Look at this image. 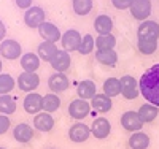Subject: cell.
Segmentation results:
<instances>
[{"mask_svg":"<svg viewBox=\"0 0 159 149\" xmlns=\"http://www.w3.org/2000/svg\"><path fill=\"white\" fill-rule=\"evenodd\" d=\"M0 149H5V147H0Z\"/></svg>","mask_w":159,"mask_h":149,"instance_id":"cell-40","label":"cell"},{"mask_svg":"<svg viewBox=\"0 0 159 149\" xmlns=\"http://www.w3.org/2000/svg\"><path fill=\"white\" fill-rule=\"evenodd\" d=\"M5 35H7V27H5V24H3L2 21H0V43L3 42Z\"/></svg>","mask_w":159,"mask_h":149,"instance_id":"cell-38","label":"cell"},{"mask_svg":"<svg viewBox=\"0 0 159 149\" xmlns=\"http://www.w3.org/2000/svg\"><path fill=\"white\" fill-rule=\"evenodd\" d=\"M94 48H96V42H94V38H92V35H89V33L83 35L81 43H80V48H78V52L83 54V56H88V54L92 52Z\"/></svg>","mask_w":159,"mask_h":149,"instance_id":"cell-33","label":"cell"},{"mask_svg":"<svg viewBox=\"0 0 159 149\" xmlns=\"http://www.w3.org/2000/svg\"><path fill=\"white\" fill-rule=\"evenodd\" d=\"M121 125H123L124 130L134 133V132L142 130L143 122H142V119H140V116H139L137 111H126L121 116Z\"/></svg>","mask_w":159,"mask_h":149,"instance_id":"cell-12","label":"cell"},{"mask_svg":"<svg viewBox=\"0 0 159 149\" xmlns=\"http://www.w3.org/2000/svg\"><path fill=\"white\" fill-rule=\"evenodd\" d=\"M103 94L107 97H116L121 94V83L118 78H108L103 81Z\"/></svg>","mask_w":159,"mask_h":149,"instance_id":"cell-29","label":"cell"},{"mask_svg":"<svg viewBox=\"0 0 159 149\" xmlns=\"http://www.w3.org/2000/svg\"><path fill=\"white\" fill-rule=\"evenodd\" d=\"M18 108V103L15 100V97L11 95H0V114H5V116H10L16 111Z\"/></svg>","mask_w":159,"mask_h":149,"instance_id":"cell-28","label":"cell"},{"mask_svg":"<svg viewBox=\"0 0 159 149\" xmlns=\"http://www.w3.org/2000/svg\"><path fill=\"white\" fill-rule=\"evenodd\" d=\"M137 48L142 54L150 56V54L156 52L157 49V42H137Z\"/></svg>","mask_w":159,"mask_h":149,"instance_id":"cell-34","label":"cell"},{"mask_svg":"<svg viewBox=\"0 0 159 149\" xmlns=\"http://www.w3.org/2000/svg\"><path fill=\"white\" fill-rule=\"evenodd\" d=\"M159 38V24L156 21L147 19L140 22L137 29V42H157Z\"/></svg>","mask_w":159,"mask_h":149,"instance_id":"cell-2","label":"cell"},{"mask_svg":"<svg viewBox=\"0 0 159 149\" xmlns=\"http://www.w3.org/2000/svg\"><path fill=\"white\" fill-rule=\"evenodd\" d=\"M89 137H91V127H88L86 124L78 122L69 129V138L73 143H84Z\"/></svg>","mask_w":159,"mask_h":149,"instance_id":"cell-16","label":"cell"},{"mask_svg":"<svg viewBox=\"0 0 159 149\" xmlns=\"http://www.w3.org/2000/svg\"><path fill=\"white\" fill-rule=\"evenodd\" d=\"M137 113H139V116H140V119H142V122H143V124H148V122H153V121L157 117L159 108L154 106V105H151V103H145V105H142V106L139 108Z\"/></svg>","mask_w":159,"mask_h":149,"instance_id":"cell-26","label":"cell"},{"mask_svg":"<svg viewBox=\"0 0 159 149\" xmlns=\"http://www.w3.org/2000/svg\"><path fill=\"white\" fill-rule=\"evenodd\" d=\"M94 56L99 64L107 65V67H113L118 62V52L115 49H97Z\"/></svg>","mask_w":159,"mask_h":149,"instance_id":"cell-24","label":"cell"},{"mask_svg":"<svg viewBox=\"0 0 159 149\" xmlns=\"http://www.w3.org/2000/svg\"><path fill=\"white\" fill-rule=\"evenodd\" d=\"M0 54H2L3 59H8V60H15L18 57H21L22 54V48L21 45L16 42V40H3L2 43H0Z\"/></svg>","mask_w":159,"mask_h":149,"instance_id":"cell-7","label":"cell"},{"mask_svg":"<svg viewBox=\"0 0 159 149\" xmlns=\"http://www.w3.org/2000/svg\"><path fill=\"white\" fill-rule=\"evenodd\" d=\"M13 138L18 143H29L34 138V129L29 124H18L13 130Z\"/></svg>","mask_w":159,"mask_h":149,"instance_id":"cell-20","label":"cell"},{"mask_svg":"<svg viewBox=\"0 0 159 149\" xmlns=\"http://www.w3.org/2000/svg\"><path fill=\"white\" fill-rule=\"evenodd\" d=\"M132 0H111V5L116 10H129Z\"/></svg>","mask_w":159,"mask_h":149,"instance_id":"cell-35","label":"cell"},{"mask_svg":"<svg viewBox=\"0 0 159 149\" xmlns=\"http://www.w3.org/2000/svg\"><path fill=\"white\" fill-rule=\"evenodd\" d=\"M22 106H24V111L27 114H38L42 111V106H43V97L37 92H30L25 95L24 102H22Z\"/></svg>","mask_w":159,"mask_h":149,"instance_id":"cell-13","label":"cell"},{"mask_svg":"<svg viewBox=\"0 0 159 149\" xmlns=\"http://www.w3.org/2000/svg\"><path fill=\"white\" fill-rule=\"evenodd\" d=\"M45 18H46V13L42 7H30L24 13V22L29 29H38L45 22Z\"/></svg>","mask_w":159,"mask_h":149,"instance_id":"cell-4","label":"cell"},{"mask_svg":"<svg viewBox=\"0 0 159 149\" xmlns=\"http://www.w3.org/2000/svg\"><path fill=\"white\" fill-rule=\"evenodd\" d=\"M59 106H61V99L57 97V94H46V95H43V106H42V110L45 113H54L59 110Z\"/></svg>","mask_w":159,"mask_h":149,"instance_id":"cell-27","label":"cell"},{"mask_svg":"<svg viewBox=\"0 0 159 149\" xmlns=\"http://www.w3.org/2000/svg\"><path fill=\"white\" fill-rule=\"evenodd\" d=\"M94 42L97 49H113L116 45V37L111 33H105V35H99Z\"/></svg>","mask_w":159,"mask_h":149,"instance_id":"cell-30","label":"cell"},{"mask_svg":"<svg viewBox=\"0 0 159 149\" xmlns=\"http://www.w3.org/2000/svg\"><path fill=\"white\" fill-rule=\"evenodd\" d=\"M73 11L78 16H86L92 10V0H73L72 2Z\"/></svg>","mask_w":159,"mask_h":149,"instance_id":"cell-32","label":"cell"},{"mask_svg":"<svg viewBox=\"0 0 159 149\" xmlns=\"http://www.w3.org/2000/svg\"><path fill=\"white\" fill-rule=\"evenodd\" d=\"M34 127L38 132H51L54 127V117L49 113H38L34 117Z\"/></svg>","mask_w":159,"mask_h":149,"instance_id":"cell-19","label":"cell"},{"mask_svg":"<svg viewBox=\"0 0 159 149\" xmlns=\"http://www.w3.org/2000/svg\"><path fill=\"white\" fill-rule=\"evenodd\" d=\"M89 113H91V103L88 100L76 99L69 105V116L76 119V121H81V119L88 117Z\"/></svg>","mask_w":159,"mask_h":149,"instance_id":"cell-6","label":"cell"},{"mask_svg":"<svg viewBox=\"0 0 159 149\" xmlns=\"http://www.w3.org/2000/svg\"><path fill=\"white\" fill-rule=\"evenodd\" d=\"M21 67H22L24 72L35 73L40 67V57L35 52H25L21 56Z\"/></svg>","mask_w":159,"mask_h":149,"instance_id":"cell-22","label":"cell"},{"mask_svg":"<svg viewBox=\"0 0 159 149\" xmlns=\"http://www.w3.org/2000/svg\"><path fill=\"white\" fill-rule=\"evenodd\" d=\"M111 132V124L108 119L105 117H96L94 121H92V125H91V133L92 137L97 138V140H105L110 135Z\"/></svg>","mask_w":159,"mask_h":149,"instance_id":"cell-9","label":"cell"},{"mask_svg":"<svg viewBox=\"0 0 159 149\" xmlns=\"http://www.w3.org/2000/svg\"><path fill=\"white\" fill-rule=\"evenodd\" d=\"M94 30L99 35L111 33V30H113V19L108 15H99L94 19Z\"/></svg>","mask_w":159,"mask_h":149,"instance_id":"cell-25","label":"cell"},{"mask_svg":"<svg viewBox=\"0 0 159 149\" xmlns=\"http://www.w3.org/2000/svg\"><path fill=\"white\" fill-rule=\"evenodd\" d=\"M15 2H16V7H19L21 10H29L32 7L34 0H15Z\"/></svg>","mask_w":159,"mask_h":149,"instance_id":"cell-37","label":"cell"},{"mask_svg":"<svg viewBox=\"0 0 159 149\" xmlns=\"http://www.w3.org/2000/svg\"><path fill=\"white\" fill-rule=\"evenodd\" d=\"M10 119H8V116H5V114H0V135H3L5 132H8V129H10Z\"/></svg>","mask_w":159,"mask_h":149,"instance_id":"cell-36","label":"cell"},{"mask_svg":"<svg viewBox=\"0 0 159 149\" xmlns=\"http://www.w3.org/2000/svg\"><path fill=\"white\" fill-rule=\"evenodd\" d=\"M0 72H2V60H0Z\"/></svg>","mask_w":159,"mask_h":149,"instance_id":"cell-39","label":"cell"},{"mask_svg":"<svg viewBox=\"0 0 159 149\" xmlns=\"http://www.w3.org/2000/svg\"><path fill=\"white\" fill-rule=\"evenodd\" d=\"M38 35L43 38V42H51V43L59 42L61 37H62L59 27L54 25L52 22H43L38 27Z\"/></svg>","mask_w":159,"mask_h":149,"instance_id":"cell-15","label":"cell"},{"mask_svg":"<svg viewBox=\"0 0 159 149\" xmlns=\"http://www.w3.org/2000/svg\"><path fill=\"white\" fill-rule=\"evenodd\" d=\"M81 38H83L81 33L75 29H69L67 32H64L62 37H61V43H62L64 51H67V52L78 51L80 43H81Z\"/></svg>","mask_w":159,"mask_h":149,"instance_id":"cell-8","label":"cell"},{"mask_svg":"<svg viewBox=\"0 0 159 149\" xmlns=\"http://www.w3.org/2000/svg\"><path fill=\"white\" fill-rule=\"evenodd\" d=\"M51 149H54V147H51Z\"/></svg>","mask_w":159,"mask_h":149,"instance_id":"cell-41","label":"cell"},{"mask_svg":"<svg viewBox=\"0 0 159 149\" xmlns=\"http://www.w3.org/2000/svg\"><path fill=\"white\" fill-rule=\"evenodd\" d=\"M76 94H78V99L91 100L97 94V86H96L94 81L83 79V81H80L78 86H76Z\"/></svg>","mask_w":159,"mask_h":149,"instance_id":"cell-18","label":"cell"},{"mask_svg":"<svg viewBox=\"0 0 159 149\" xmlns=\"http://www.w3.org/2000/svg\"><path fill=\"white\" fill-rule=\"evenodd\" d=\"M69 78L65 73H52L49 78H48V87L52 94H61V92H65L69 89Z\"/></svg>","mask_w":159,"mask_h":149,"instance_id":"cell-14","label":"cell"},{"mask_svg":"<svg viewBox=\"0 0 159 149\" xmlns=\"http://www.w3.org/2000/svg\"><path fill=\"white\" fill-rule=\"evenodd\" d=\"M129 147L130 149H148L150 146V137L145 132L139 130V132H134L129 137Z\"/></svg>","mask_w":159,"mask_h":149,"instance_id":"cell-23","label":"cell"},{"mask_svg":"<svg viewBox=\"0 0 159 149\" xmlns=\"http://www.w3.org/2000/svg\"><path fill=\"white\" fill-rule=\"evenodd\" d=\"M16 81L8 73H0V95H7L15 89Z\"/></svg>","mask_w":159,"mask_h":149,"instance_id":"cell-31","label":"cell"},{"mask_svg":"<svg viewBox=\"0 0 159 149\" xmlns=\"http://www.w3.org/2000/svg\"><path fill=\"white\" fill-rule=\"evenodd\" d=\"M57 46L56 43H51V42H42L37 48V56L40 57V60H45V62H51V59L54 57V54L57 52Z\"/></svg>","mask_w":159,"mask_h":149,"instance_id":"cell-21","label":"cell"},{"mask_svg":"<svg viewBox=\"0 0 159 149\" xmlns=\"http://www.w3.org/2000/svg\"><path fill=\"white\" fill-rule=\"evenodd\" d=\"M91 108L94 111L100 113V114H105L113 108V102H111L110 97L105 95V94H96V95L91 99Z\"/></svg>","mask_w":159,"mask_h":149,"instance_id":"cell-17","label":"cell"},{"mask_svg":"<svg viewBox=\"0 0 159 149\" xmlns=\"http://www.w3.org/2000/svg\"><path fill=\"white\" fill-rule=\"evenodd\" d=\"M119 83H121V95L127 100H135L140 94V89H139V81L130 76V75H124L121 79H119Z\"/></svg>","mask_w":159,"mask_h":149,"instance_id":"cell-3","label":"cell"},{"mask_svg":"<svg viewBox=\"0 0 159 149\" xmlns=\"http://www.w3.org/2000/svg\"><path fill=\"white\" fill-rule=\"evenodd\" d=\"M40 86V76L37 73H27L24 72L18 76V87L22 92H35V89Z\"/></svg>","mask_w":159,"mask_h":149,"instance_id":"cell-10","label":"cell"},{"mask_svg":"<svg viewBox=\"0 0 159 149\" xmlns=\"http://www.w3.org/2000/svg\"><path fill=\"white\" fill-rule=\"evenodd\" d=\"M129 10H130L132 18L143 22L151 15V0H132Z\"/></svg>","mask_w":159,"mask_h":149,"instance_id":"cell-5","label":"cell"},{"mask_svg":"<svg viewBox=\"0 0 159 149\" xmlns=\"http://www.w3.org/2000/svg\"><path fill=\"white\" fill-rule=\"evenodd\" d=\"M51 67H52V70H56L57 73H65L69 68H70V65H72V59H70V54L67 51H64V49H59L56 54H54V57L51 59Z\"/></svg>","mask_w":159,"mask_h":149,"instance_id":"cell-11","label":"cell"},{"mask_svg":"<svg viewBox=\"0 0 159 149\" xmlns=\"http://www.w3.org/2000/svg\"><path fill=\"white\" fill-rule=\"evenodd\" d=\"M139 89L148 103L159 108V64L150 67L139 81Z\"/></svg>","mask_w":159,"mask_h":149,"instance_id":"cell-1","label":"cell"}]
</instances>
